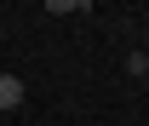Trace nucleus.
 <instances>
[{"instance_id": "f257e3e1", "label": "nucleus", "mask_w": 149, "mask_h": 126, "mask_svg": "<svg viewBox=\"0 0 149 126\" xmlns=\"http://www.w3.org/2000/svg\"><path fill=\"white\" fill-rule=\"evenodd\" d=\"M23 103V80L17 74H0V109H17Z\"/></svg>"}, {"instance_id": "f03ea898", "label": "nucleus", "mask_w": 149, "mask_h": 126, "mask_svg": "<svg viewBox=\"0 0 149 126\" xmlns=\"http://www.w3.org/2000/svg\"><path fill=\"white\" fill-rule=\"evenodd\" d=\"M126 74H138V80H143V74H149V52H132V57H126Z\"/></svg>"}, {"instance_id": "7ed1b4c3", "label": "nucleus", "mask_w": 149, "mask_h": 126, "mask_svg": "<svg viewBox=\"0 0 149 126\" xmlns=\"http://www.w3.org/2000/svg\"><path fill=\"white\" fill-rule=\"evenodd\" d=\"M143 86H149V74H143Z\"/></svg>"}]
</instances>
